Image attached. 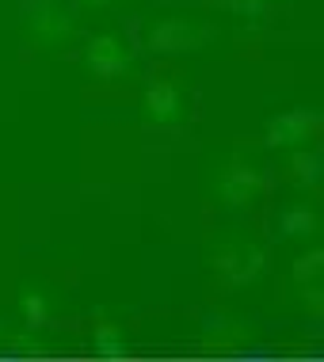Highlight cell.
<instances>
[{
	"instance_id": "1",
	"label": "cell",
	"mask_w": 324,
	"mask_h": 362,
	"mask_svg": "<svg viewBox=\"0 0 324 362\" xmlns=\"http://www.w3.org/2000/svg\"><path fill=\"white\" fill-rule=\"evenodd\" d=\"M210 271L225 290H248L267 275V248L252 233H218L210 240Z\"/></svg>"
},
{
	"instance_id": "2",
	"label": "cell",
	"mask_w": 324,
	"mask_h": 362,
	"mask_svg": "<svg viewBox=\"0 0 324 362\" xmlns=\"http://www.w3.org/2000/svg\"><path fill=\"white\" fill-rule=\"evenodd\" d=\"M210 199L225 210H248L267 194V172L252 156H225L218 168L210 172Z\"/></svg>"
},
{
	"instance_id": "3",
	"label": "cell",
	"mask_w": 324,
	"mask_h": 362,
	"mask_svg": "<svg viewBox=\"0 0 324 362\" xmlns=\"http://www.w3.org/2000/svg\"><path fill=\"white\" fill-rule=\"evenodd\" d=\"M23 35L38 50H65L76 38V19L62 0H35L23 12Z\"/></svg>"
},
{
	"instance_id": "4",
	"label": "cell",
	"mask_w": 324,
	"mask_h": 362,
	"mask_svg": "<svg viewBox=\"0 0 324 362\" xmlns=\"http://www.w3.org/2000/svg\"><path fill=\"white\" fill-rule=\"evenodd\" d=\"M137 115L145 126H183L191 115V100L187 88L172 76H156L141 88V100H137Z\"/></svg>"
},
{
	"instance_id": "5",
	"label": "cell",
	"mask_w": 324,
	"mask_h": 362,
	"mask_svg": "<svg viewBox=\"0 0 324 362\" xmlns=\"http://www.w3.org/2000/svg\"><path fill=\"white\" fill-rule=\"evenodd\" d=\"M210 42V27L191 16H161L145 27V46L153 54H187Z\"/></svg>"
},
{
	"instance_id": "6",
	"label": "cell",
	"mask_w": 324,
	"mask_h": 362,
	"mask_svg": "<svg viewBox=\"0 0 324 362\" xmlns=\"http://www.w3.org/2000/svg\"><path fill=\"white\" fill-rule=\"evenodd\" d=\"M317 134H320V111H313V107L279 111V115L267 119V126H263V141H267L271 149H279V153L309 149Z\"/></svg>"
},
{
	"instance_id": "7",
	"label": "cell",
	"mask_w": 324,
	"mask_h": 362,
	"mask_svg": "<svg viewBox=\"0 0 324 362\" xmlns=\"http://www.w3.org/2000/svg\"><path fill=\"white\" fill-rule=\"evenodd\" d=\"M84 69L100 81H119L134 69V50L130 42L119 35V31H100L84 42V54H81Z\"/></svg>"
},
{
	"instance_id": "8",
	"label": "cell",
	"mask_w": 324,
	"mask_h": 362,
	"mask_svg": "<svg viewBox=\"0 0 324 362\" xmlns=\"http://www.w3.org/2000/svg\"><path fill=\"white\" fill-rule=\"evenodd\" d=\"M252 344H256V325L237 313H218L199 328V347L210 355H233V351H244Z\"/></svg>"
},
{
	"instance_id": "9",
	"label": "cell",
	"mask_w": 324,
	"mask_h": 362,
	"mask_svg": "<svg viewBox=\"0 0 324 362\" xmlns=\"http://www.w3.org/2000/svg\"><path fill=\"white\" fill-rule=\"evenodd\" d=\"M16 309H19V320H23L27 328H46L57 313V298H54L50 286L27 279L16 286Z\"/></svg>"
},
{
	"instance_id": "10",
	"label": "cell",
	"mask_w": 324,
	"mask_h": 362,
	"mask_svg": "<svg viewBox=\"0 0 324 362\" xmlns=\"http://www.w3.org/2000/svg\"><path fill=\"white\" fill-rule=\"evenodd\" d=\"M279 233L294 244H317L320 237V214L313 202H290L279 218Z\"/></svg>"
},
{
	"instance_id": "11",
	"label": "cell",
	"mask_w": 324,
	"mask_h": 362,
	"mask_svg": "<svg viewBox=\"0 0 324 362\" xmlns=\"http://www.w3.org/2000/svg\"><path fill=\"white\" fill-rule=\"evenodd\" d=\"M92 351H96V358H103V362H119V358L130 355V336H126V328L119 325V320L96 317V325H92Z\"/></svg>"
},
{
	"instance_id": "12",
	"label": "cell",
	"mask_w": 324,
	"mask_h": 362,
	"mask_svg": "<svg viewBox=\"0 0 324 362\" xmlns=\"http://www.w3.org/2000/svg\"><path fill=\"white\" fill-rule=\"evenodd\" d=\"M282 168H287L294 187L317 191V183H320V156L313 153V149H290V153H282Z\"/></svg>"
},
{
	"instance_id": "13",
	"label": "cell",
	"mask_w": 324,
	"mask_h": 362,
	"mask_svg": "<svg viewBox=\"0 0 324 362\" xmlns=\"http://www.w3.org/2000/svg\"><path fill=\"white\" fill-rule=\"evenodd\" d=\"M320 271H324V252L317 244H306V252L294 256L290 263V282L294 286H309V282H320Z\"/></svg>"
},
{
	"instance_id": "14",
	"label": "cell",
	"mask_w": 324,
	"mask_h": 362,
	"mask_svg": "<svg viewBox=\"0 0 324 362\" xmlns=\"http://www.w3.org/2000/svg\"><path fill=\"white\" fill-rule=\"evenodd\" d=\"M4 347L8 351H16V355H46V339H42V332L38 328H8V339H4Z\"/></svg>"
},
{
	"instance_id": "15",
	"label": "cell",
	"mask_w": 324,
	"mask_h": 362,
	"mask_svg": "<svg viewBox=\"0 0 324 362\" xmlns=\"http://www.w3.org/2000/svg\"><path fill=\"white\" fill-rule=\"evenodd\" d=\"M218 4H221L229 16H237V19H248V23H256V19H263V16L271 12V4H274V0H218Z\"/></svg>"
},
{
	"instance_id": "16",
	"label": "cell",
	"mask_w": 324,
	"mask_h": 362,
	"mask_svg": "<svg viewBox=\"0 0 324 362\" xmlns=\"http://www.w3.org/2000/svg\"><path fill=\"white\" fill-rule=\"evenodd\" d=\"M298 290V309L306 313V317L320 320L324 317V286L320 282H309V286H294Z\"/></svg>"
},
{
	"instance_id": "17",
	"label": "cell",
	"mask_w": 324,
	"mask_h": 362,
	"mask_svg": "<svg viewBox=\"0 0 324 362\" xmlns=\"http://www.w3.org/2000/svg\"><path fill=\"white\" fill-rule=\"evenodd\" d=\"M76 4L84 8V12H103V8H111V4H119V0H76Z\"/></svg>"
},
{
	"instance_id": "18",
	"label": "cell",
	"mask_w": 324,
	"mask_h": 362,
	"mask_svg": "<svg viewBox=\"0 0 324 362\" xmlns=\"http://www.w3.org/2000/svg\"><path fill=\"white\" fill-rule=\"evenodd\" d=\"M4 339H8V325L0 320V347H4Z\"/></svg>"
},
{
	"instance_id": "19",
	"label": "cell",
	"mask_w": 324,
	"mask_h": 362,
	"mask_svg": "<svg viewBox=\"0 0 324 362\" xmlns=\"http://www.w3.org/2000/svg\"><path fill=\"white\" fill-rule=\"evenodd\" d=\"M306 362H317V358H306Z\"/></svg>"
}]
</instances>
